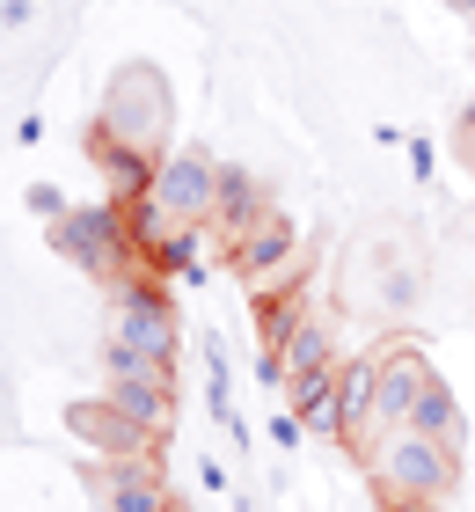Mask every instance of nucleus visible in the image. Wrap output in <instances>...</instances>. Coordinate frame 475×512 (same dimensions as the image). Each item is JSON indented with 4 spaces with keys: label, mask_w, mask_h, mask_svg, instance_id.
Listing matches in <instances>:
<instances>
[{
    "label": "nucleus",
    "mask_w": 475,
    "mask_h": 512,
    "mask_svg": "<svg viewBox=\"0 0 475 512\" xmlns=\"http://www.w3.org/2000/svg\"><path fill=\"white\" fill-rule=\"evenodd\" d=\"M88 154H95V169H103V183H110V198H117V205H132V198H147V183H154V161H161V154H139V147H117V139H103V132H95V139H88Z\"/></svg>",
    "instance_id": "ddd939ff"
},
{
    "label": "nucleus",
    "mask_w": 475,
    "mask_h": 512,
    "mask_svg": "<svg viewBox=\"0 0 475 512\" xmlns=\"http://www.w3.org/2000/svg\"><path fill=\"white\" fill-rule=\"evenodd\" d=\"M337 410H344V447L366 454L373 447V352L337 366Z\"/></svg>",
    "instance_id": "f8f14e48"
},
{
    "label": "nucleus",
    "mask_w": 475,
    "mask_h": 512,
    "mask_svg": "<svg viewBox=\"0 0 475 512\" xmlns=\"http://www.w3.org/2000/svg\"><path fill=\"white\" fill-rule=\"evenodd\" d=\"M169 512H176V505H169Z\"/></svg>",
    "instance_id": "4be33fe9"
},
{
    "label": "nucleus",
    "mask_w": 475,
    "mask_h": 512,
    "mask_svg": "<svg viewBox=\"0 0 475 512\" xmlns=\"http://www.w3.org/2000/svg\"><path fill=\"white\" fill-rule=\"evenodd\" d=\"M410 512H439V505H410Z\"/></svg>",
    "instance_id": "412c9836"
},
{
    "label": "nucleus",
    "mask_w": 475,
    "mask_h": 512,
    "mask_svg": "<svg viewBox=\"0 0 475 512\" xmlns=\"http://www.w3.org/2000/svg\"><path fill=\"white\" fill-rule=\"evenodd\" d=\"M110 344H125V352L154 359V366H176L183 352V330H176V308L169 293L154 286V278H117V322H110Z\"/></svg>",
    "instance_id": "20e7f679"
},
{
    "label": "nucleus",
    "mask_w": 475,
    "mask_h": 512,
    "mask_svg": "<svg viewBox=\"0 0 475 512\" xmlns=\"http://www.w3.org/2000/svg\"><path fill=\"white\" fill-rule=\"evenodd\" d=\"M271 213V198H264V183H256L249 169H220V198H212V227L227 235V249L249 235L256 220Z\"/></svg>",
    "instance_id": "9d476101"
},
{
    "label": "nucleus",
    "mask_w": 475,
    "mask_h": 512,
    "mask_svg": "<svg viewBox=\"0 0 475 512\" xmlns=\"http://www.w3.org/2000/svg\"><path fill=\"white\" fill-rule=\"evenodd\" d=\"M52 249L59 256H74V264L88 278H132L139 271V242H132V220H125V205H74L66 220H52Z\"/></svg>",
    "instance_id": "f03ea898"
},
{
    "label": "nucleus",
    "mask_w": 475,
    "mask_h": 512,
    "mask_svg": "<svg viewBox=\"0 0 475 512\" xmlns=\"http://www.w3.org/2000/svg\"><path fill=\"white\" fill-rule=\"evenodd\" d=\"M22 198H30V213H37V220H66V198H59V183H30Z\"/></svg>",
    "instance_id": "a211bd4d"
},
{
    "label": "nucleus",
    "mask_w": 475,
    "mask_h": 512,
    "mask_svg": "<svg viewBox=\"0 0 475 512\" xmlns=\"http://www.w3.org/2000/svg\"><path fill=\"white\" fill-rule=\"evenodd\" d=\"M103 395L132 417V425L169 439V425H176V366H154V359L125 352V344H110V388Z\"/></svg>",
    "instance_id": "423d86ee"
},
{
    "label": "nucleus",
    "mask_w": 475,
    "mask_h": 512,
    "mask_svg": "<svg viewBox=\"0 0 475 512\" xmlns=\"http://www.w3.org/2000/svg\"><path fill=\"white\" fill-rule=\"evenodd\" d=\"M271 381H307V374H329V366H337V352H329V322L322 315H293L285 322V337L271 344Z\"/></svg>",
    "instance_id": "1a4fd4ad"
},
{
    "label": "nucleus",
    "mask_w": 475,
    "mask_h": 512,
    "mask_svg": "<svg viewBox=\"0 0 475 512\" xmlns=\"http://www.w3.org/2000/svg\"><path fill=\"white\" fill-rule=\"evenodd\" d=\"M147 271H161V278H198V227H169V235L147 249Z\"/></svg>",
    "instance_id": "f3484780"
},
{
    "label": "nucleus",
    "mask_w": 475,
    "mask_h": 512,
    "mask_svg": "<svg viewBox=\"0 0 475 512\" xmlns=\"http://www.w3.org/2000/svg\"><path fill=\"white\" fill-rule=\"evenodd\" d=\"M212 198H220V161L205 147H169L154 161V183H147V205L169 227H205L212 220Z\"/></svg>",
    "instance_id": "39448f33"
},
{
    "label": "nucleus",
    "mask_w": 475,
    "mask_h": 512,
    "mask_svg": "<svg viewBox=\"0 0 475 512\" xmlns=\"http://www.w3.org/2000/svg\"><path fill=\"white\" fill-rule=\"evenodd\" d=\"M95 132L117 139V147H139V154H169V81L154 66H125Z\"/></svg>",
    "instance_id": "7ed1b4c3"
},
{
    "label": "nucleus",
    "mask_w": 475,
    "mask_h": 512,
    "mask_svg": "<svg viewBox=\"0 0 475 512\" xmlns=\"http://www.w3.org/2000/svg\"><path fill=\"white\" fill-rule=\"evenodd\" d=\"M446 8H454V15H468V22H475V0H446Z\"/></svg>",
    "instance_id": "aec40b11"
},
{
    "label": "nucleus",
    "mask_w": 475,
    "mask_h": 512,
    "mask_svg": "<svg viewBox=\"0 0 475 512\" xmlns=\"http://www.w3.org/2000/svg\"><path fill=\"white\" fill-rule=\"evenodd\" d=\"M424 381H432V359H424L417 344H388V352H373V439L388 425H410V403H417Z\"/></svg>",
    "instance_id": "0eeeda50"
},
{
    "label": "nucleus",
    "mask_w": 475,
    "mask_h": 512,
    "mask_svg": "<svg viewBox=\"0 0 475 512\" xmlns=\"http://www.w3.org/2000/svg\"><path fill=\"white\" fill-rule=\"evenodd\" d=\"M285 403H293L300 432H315V439H344V410H337V366H329V374H307V381H285Z\"/></svg>",
    "instance_id": "4468645a"
},
{
    "label": "nucleus",
    "mask_w": 475,
    "mask_h": 512,
    "mask_svg": "<svg viewBox=\"0 0 475 512\" xmlns=\"http://www.w3.org/2000/svg\"><path fill=\"white\" fill-rule=\"evenodd\" d=\"M103 491H110V512H169V483H161V469H154V454L110 461Z\"/></svg>",
    "instance_id": "9b49d317"
},
{
    "label": "nucleus",
    "mask_w": 475,
    "mask_h": 512,
    "mask_svg": "<svg viewBox=\"0 0 475 512\" xmlns=\"http://www.w3.org/2000/svg\"><path fill=\"white\" fill-rule=\"evenodd\" d=\"M410 425L424 432V439H439V447H468V417H461V403H454V388H446L439 374L417 388V403H410Z\"/></svg>",
    "instance_id": "2eb2a0df"
},
{
    "label": "nucleus",
    "mask_w": 475,
    "mask_h": 512,
    "mask_svg": "<svg viewBox=\"0 0 475 512\" xmlns=\"http://www.w3.org/2000/svg\"><path fill=\"white\" fill-rule=\"evenodd\" d=\"M454 139H461V161H468V169H475V103L461 110V132H454Z\"/></svg>",
    "instance_id": "6ab92c4d"
},
{
    "label": "nucleus",
    "mask_w": 475,
    "mask_h": 512,
    "mask_svg": "<svg viewBox=\"0 0 475 512\" xmlns=\"http://www.w3.org/2000/svg\"><path fill=\"white\" fill-rule=\"evenodd\" d=\"M66 432L81 439V447H95L103 461H132V454H154L161 439L147 432V425H132L125 410L110 403V395H95V403H74L66 410Z\"/></svg>",
    "instance_id": "6e6552de"
},
{
    "label": "nucleus",
    "mask_w": 475,
    "mask_h": 512,
    "mask_svg": "<svg viewBox=\"0 0 475 512\" xmlns=\"http://www.w3.org/2000/svg\"><path fill=\"white\" fill-rule=\"evenodd\" d=\"M293 256H300V235H293V220H285V213H264L242 242H234V264H242V278L271 271V264H293Z\"/></svg>",
    "instance_id": "dca6fc26"
},
{
    "label": "nucleus",
    "mask_w": 475,
    "mask_h": 512,
    "mask_svg": "<svg viewBox=\"0 0 475 512\" xmlns=\"http://www.w3.org/2000/svg\"><path fill=\"white\" fill-rule=\"evenodd\" d=\"M359 461L373 469V483H380V505H388V512L439 505V498L461 483V454H454V447H439V439H424L417 425H388V432H380Z\"/></svg>",
    "instance_id": "f257e3e1"
}]
</instances>
